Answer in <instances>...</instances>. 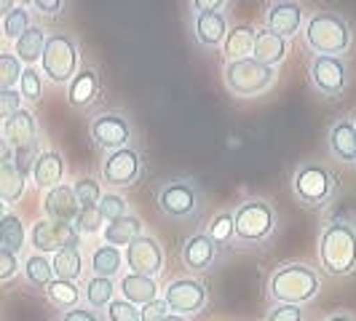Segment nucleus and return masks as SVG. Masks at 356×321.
Instances as JSON below:
<instances>
[{"label":"nucleus","mask_w":356,"mask_h":321,"mask_svg":"<svg viewBox=\"0 0 356 321\" xmlns=\"http://www.w3.org/2000/svg\"><path fill=\"white\" fill-rule=\"evenodd\" d=\"M62 174H65V163H62V156L56 150H46L40 153L33 166V179H35L38 188H56L62 182Z\"/></svg>","instance_id":"20"},{"label":"nucleus","mask_w":356,"mask_h":321,"mask_svg":"<svg viewBox=\"0 0 356 321\" xmlns=\"http://www.w3.org/2000/svg\"><path fill=\"white\" fill-rule=\"evenodd\" d=\"M46 295H49V300H51L56 308H78V297H81V292H78V286L72 284V281H62V279H54L51 284L46 286Z\"/></svg>","instance_id":"32"},{"label":"nucleus","mask_w":356,"mask_h":321,"mask_svg":"<svg viewBox=\"0 0 356 321\" xmlns=\"http://www.w3.org/2000/svg\"><path fill=\"white\" fill-rule=\"evenodd\" d=\"M91 268L97 276L102 279H110L113 273L121 270V252L115 247H99V249L91 254Z\"/></svg>","instance_id":"33"},{"label":"nucleus","mask_w":356,"mask_h":321,"mask_svg":"<svg viewBox=\"0 0 356 321\" xmlns=\"http://www.w3.org/2000/svg\"><path fill=\"white\" fill-rule=\"evenodd\" d=\"M182 260L188 268L204 270L214 260V241L209 236H193L182 249Z\"/></svg>","instance_id":"24"},{"label":"nucleus","mask_w":356,"mask_h":321,"mask_svg":"<svg viewBox=\"0 0 356 321\" xmlns=\"http://www.w3.org/2000/svg\"><path fill=\"white\" fill-rule=\"evenodd\" d=\"M19 270V260L14 252L3 249L0 247V281H8L14 273Z\"/></svg>","instance_id":"46"},{"label":"nucleus","mask_w":356,"mask_h":321,"mask_svg":"<svg viewBox=\"0 0 356 321\" xmlns=\"http://www.w3.org/2000/svg\"><path fill=\"white\" fill-rule=\"evenodd\" d=\"M40 67L54 83H67L70 78H75V70H78V46H75V40L62 35V33L46 38Z\"/></svg>","instance_id":"4"},{"label":"nucleus","mask_w":356,"mask_h":321,"mask_svg":"<svg viewBox=\"0 0 356 321\" xmlns=\"http://www.w3.org/2000/svg\"><path fill=\"white\" fill-rule=\"evenodd\" d=\"M268 321H303V311L298 308V305H276V308H270V313H268Z\"/></svg>","instance_id":"45"},{"label":"nucleus","mask_w":356,"mask_h":321,"mask_svg":"<svg viewBox=\"0 0 356 321\" xmlns=\"http://www.w3.org/2000/svg\"><path fill=\"white\" fill-rule=\"evenodd\" d=\"M78 238L81 233L75 231V225L70 222H51V220H40L33 225V233H30V241L38 249V254H49V252H62L70 249V247H78Z\"/></svg>","instance_id":"7"},{"label":"nucleus","mask_w":356,"mask_h":321,"mask_svg":"<svg viewBox=\"0 0 356 321\" xmlns=\"http://www.w3.org/2000/svg\"><path fill=\"white\" fill-rule=\"evenodd\" d=\"M233 233H236V228H233L231 214H220V217H214L212 228H209V238H212L214 244H225Z\"/></svg>","instance_id":"43"},{"label":"nucleus","mask_w":356,"mask_h":321,"mask_svg":"<svg viewBox=\"0 0 356 321\" xmlns=\"http://www.w3.org/2000/svg\"><path fill=\"white\" fill-rule=\"evenodd\" d=\"M140 236H143V222L137 217H131V214H126L121 220L110 222L105 228V241L107 244H115V247H129Z\"/></svg>","instance_id":"23"},{"label":"nucleus","mask_w":356,"mask_h":321,"mask_svg":"<svg viewBox=\"0 0 356 321\" xmlns=\"http://www.w3.org/2000/svg\"><path fill=\"white\" fill-rule=\"evenodd\" d=\"M72 193L78 198V204H81V209H91V206H97L99 204V182H94V179H81L75 188H72Z\"/></svg>","instance_id":"38"},{"label":"nucleus","mask_w":356,"mask_h":321,"mask_svg":"<svg viewBox=\"0 0 356 321\" xmlns=\"http://www.w3.org/2000/svg\"><path fill=\"white\" fill-rule=\"evenodd\" d=\"M196 35L204 46H217L225 40V17L217 11H204L196 19Z\"/></svg>","instance_id":"25"},{"label":"nucleus","mask_w":356,"mask_h":321,"mask_svg":"<svg viewBox=\"0 0 356 321\" xmlns=\"http://www.w3.org/2000/svg\"><path fill=\"white\" fill-rule=\"evenodd\" d=\"M330 190H332V179L319 163H308L295 177V193L303 198L305 204H321L330 196Z\"/></svg>","instance_id":"10"},{"label":"nucleus","mask_w":356,"mask_h":321,"mask_svg":"<svg viewBox=\"0 0 356 321\" xmlns=\"http://www.w3.org/2000/svg\"><path fill=\"white\" fill-rule=\"evenodd\" d=\"M225 83L233 94L238 97H254L266 91L273 83V67H266L254 59H241V62H228L225 67Z\"/></svg>","instance_id":"5"},{"label":"nucleus","mask_w":356,"mask_h":321,"mask_svg":"<svg viewBox=\"0 0 356 321\" xmlns=\"http://www.w3.org/2000/svg\"><path fill=\"white\" fill-rule=\"evenodd\" d=\"M254 35H257L254 27H247V24L233 27L231 33H228V38L222 40V54H225V59H231V62L250 59L252 49H254Z\"/></svg>","instance_id":"21"},{"label":"nucleus","mask_w":356,"mask_h":321,"mask_svg":"<svg viewBox=\"0 0 356 321\" xmlns=\"http://www.w3.org/2000/svg\"><path fill=\"white\" fill-rule=\"evenodd\" d=\"M166 311H169L166 300H153V303L143 305V311H140V321H161L163 316H166Z\"/></svg>","instance_id":"47"},{"label":"nucleus","mask_w":356,"mask_h":321,"mask_svg":"<svg viewBox=\"0 0 356 321\" xmlns=\"http://www.w3.org/2000/svg\"><path fill=\"white\" fill-rule=\"evenodd\" d=\"M126 263L131 268V273H137V276H153L163 265V249L159 247L156 238L140 236L137 241H131L126 247Z\"/></svg>","instance_id":"9"},{"label":"nucleus","mask_w":356,"mask_h":321,"mask_svg":"<svg viewBox=\"0 0 356 321\" xmlns=\"http://www.w3.org/2000/svg\"><path fill=\"white\" fill-rule=\"evenodd\" d=\"M121 295L131 305H147L153 303V300H159V284L150 276L129 273V276L121 279Z\"/></svg>","instance_id":"18"},{"label":"nucleus","mask_w":356,"mask_h":321,"mask_svg":"<svg viewBox=\"0 0 356 321\" xmlns=\"http://www.w3.org/2000/svg\"><path fill=\"white\" fill-rule=\"evenodd\" d=\"M330 147L340 160L346 163L356 160V129L348 118H343L330 129Z\"/></svg>","instance_id":"22"},{"label":"nucleus","mask_w":356,"mask_h":321,"mask_svg":"<svg viewBox=\"0 0 356 321\" xmlns=\"http://www.w3.org/2000/svg\"><path fill=\"white\" fill-rule=\"evenodd\" d=\"M113 292L115 286L110 279H102V276H94L86 286V300H89L91 308H105V305L113 303Z\"/></svg>","instance_id":"35"},{"label":"nucleus","mask_w":356,"mask_h":321,"mask_svg":"<svg viewBox=\"0 0 356 321\" xmlns=\"http://www.w3.org/2000/svg\"><path fill=\"white\" fill-rule=\"evenodd\" d=\"M17 59L19 62H27V65H35L43 56V49H46V33L40 27H30L24 35L17 40Z\"/></svg>","instance_id":"26"},{"label":"nucleus","mask_w":356,"mask_h":321,"mask_svg":"<svg viewBox=\"0 0 356 321\" xmlns=\"http://www.w3.org/2000/svg\"><path fill=\"white\" fill-rule=\"evenodd\" d=\"M105 220H102V214L97 206H91V209H81L78 217H75V231L78 233H99V225H102Z\"/></svg>","instance_id":"41"},{"label":"nucleus","mask_w":356,"mask_h":321,"mask_svg":"<svg viewBox=\"0 0 356 321\" xmlns=\"http://www.w3.org/2000/svg\"><path fill=\"white\" fill-rule=\"evenodd\" d=\"M30 27H33V24H30V11H27L24 6H14V8L3 17V35L11 38V40H19Z\"/></svg>","instance_id":"34"},{"label":"nucleus","mask_w":356,"mask_h":321,"mask_svg":"<svg viewBox=\"0 0 356 321\" xmlns=\"http://www.w3.org/2000/svg\"><path fill=\"white\" fill-rule=\"evenodd\" d=\"M11 160H14V150H11V145L0 137V169H3L6 163H11Z\"/></svg>","instance_id":"50"},{"label":"nucleus","mask_w":356,"mask_h":321,"mask_svg":"<svg viewBox=\"0 0 356 321\" xmlns=\"http://www.w3.org/2000/svg\"><path fill=\"white\" fill-rule=\"evenodd\" d=\"M327 321H354L351 316H346V313H340V316H332V319H327Z\"/></svg>","instance_id":"53"},{"label":"nucleus","mask_w":356,"mask_h":321,"mask_svg":"<svg viewBox=\"0 0 356 321\" xmlns=\"http://www.w3.org/2000/svg\"><path fill=\"white\" fill-rule=\"evenodd\" d=\"M19 94H22V99H30V102H38V99H40L43 83H40V72H38L35 67L22 70V78H19Z\"/></svg>","instance_id":"37"},{"label":"nucleus","mask_w":356,"mask_h":321,"mask_svg":"<svg viewBox=\"0 0 356 321\" xmlns=\"http://www.w3.org/2000/svg\"><path fill=\"white\" fill-rule=\"evenodd\" d=\"M35 8L43 11V14H56L62 8V3L59 0H35Z\"/></svg>","instance_id":"49"},{"label":"nucleus","mask_w":356,"mask_h":321,"mask_svg":"<svg viewBox=\"0 0 356 321\" xmlns=\"http://www.w3.org/2000/svg\"><path fill=\"white\" fill-rule=\"evenodd\" d=\"M159 206L172 217H185L196 209V190L188 182L175 179L163 185V190L159 193Z\"/></svg>","instance_id":"12"},{"label":"nucleus","mask_w":356,"mask_h":321,"mask_svg":"<svg viewBox=\"0 0 356 321\" xmlns=\"http://www.w3.org/2000/svg\"><path fill=\"white\" fill-rule=\"evenodd\" d=\"M321 265L332 276H346L356 268V231L346 222H332L321 233Z\"/></svg>","instance_id":"1"},{"label":"nucleus","mask_w":356,"mask_h":321,"mask_svg":"<svg viewBox=\"0 0 356 321\" xmlns=\"http://www.w3.org/2000/svg\"><path fill=\"white\" fill-rule=\"evenodd\" d=\"M163 300L172 311H177V316L196 313L198 308L207 303V289L196 279H177V281L166 286Z\"/></svg>","instance_id":"8"},{"label":"nucleus","mask_w":356,"mask_h":321,"mask_svg":"<svg viewBox=\"0 0 356 321\" xmlns=\"http://www.w3.org/2000/svg\"><path fill=\"white\" fill-rule=\"evenodd\" d=\"M107 319L110 321H140V311L137 305H131L129 300H113L107 305Z\"/></svg>","instance_id":"42"},{"label":"nucleus","mask_w":356,"mask_h":321,"mask_svg":"<svg viewBox=\"0 0 356 321\" xmlns=\"http://www.w3.org/2000/svg\"><path fill=\"white\" fill-rule=\"evenodd\" d=\"M273 225H276V217H273V209L268 206L266 201H247L233 214L236 236L241 241H250V244L268 238Z\"/></svg>","instance_id":"6"},{"label":"nucleus","mask_w":356,"mask_h":321,"mask_svg":"<svg viewBox=\"0 0 356 321\" xmlns=\"http://www.w3.org/2000/svg\"><path fill=\"white\" fill-rule=\"evenodd\" d=\"M22 78V62L17 54H0V91L14 89Z\"/></svg>","instance_id":"36"},{"label":"nucleus","mask_w":356,"mask_h":321,"mask_svg":"<svg viewBox=\"0 0 356 321\" xmlns=\"http://www.w3.org/2000/svg\"><path fill=\"white\" fill-rule=\"evenodd\" d=\"M129 134L131 129L126 124V118L121 115H99L94 124H91V137L94 142L102 145V147H110V150H121L126 142H129Z\"/></svg>","instance_id":"14"},{"label":"nucleus","mask_w":356,"mask_h":321,"mask_svg":"<svg viewBox=\"0 0 356 321\" xmlns=\"http://www.w3.org/2000/svg\"><path fill=\"white\" fill-rule=\"evenodd\" d=\"M51 268L56 273V279L62 281H75L83 270V257H81V249L78 247H70V249H62L54 254Z\"/></svg>","instance_id":"27"},{"label":"nucleus","mask_w":356,"mask_h":321,"mask_svg":"<svg viewBox=\"0 0 356 321\" xmlns=\"http://www.w3.org/2000/svg\"><path fill=\"white\" fill-rule=\"evenodd\" d=\"M196 8H201V14H204V11H214V8H222V3H220V0H209V3H207V0H196Z\"/></svg>","instance_id":"51"},{"label":"nucleus","mask_w":356,"mask_h":321,"mask_svg":"<svg viewBox=\"0 0 356 321\" xmlns=\"http://www.w3.org/2000/svg\"><path fill=\"white\" fill-rule=\"evenodd\" d=\"M319 292V276L305 265H284L270 276V295L284 305L308 303Z\"/></svg>","instance_id":"2"},{"label":"nucleus","mask_w":356,"mask_h":321,"mask_svg":"<svg viewBox=\"0 0 356 321\" xmlns=\"http://www.w3.org/2000/svg\"><path fill=\"white\" fill-rule=\"evenodd\" d=\"M24 238H27V233H24L22 220H19L17 214L6 212V217L0 220V247L17 254V252L24 247Z\"/></svg>","instance_id":"29"},{"label":"nucleus","mask_w":356,"mask_h":321,"mask_svg":"<svg viewBox=\"0 0 356 321\" xmlns=\"http://www.w3.org/2000/svg\"><path fill=\"white\" fill-rule=\"evenodd\" d=\"M102 174L110 185H131L137 174H140V156L129 147H121V150H113L105 160V169Z\"/></svg>","instance_id":"11"},{"label":"nucleus","mask_w":356,"mask_h":321,"mask_svg":"<svg viewBox=\"0 0 356 321\" xmlns=\"http://www.w3.org/2000/svg\"><path fill=\"white\" fill-rule=\"evenodd\" d=\"M24 276L33 286H49L54 281L51 260L46 254H30L24 260Z\"/></svg>","instance_id":"31"},{"label":"nucleus","mask_w":356,"mask_h":321,"mask_svg":"<svg viewBox=\"0 0 356 321\" xmlns=\"http://www.w3.org/2000/svg\"><path fill=\"white\" fill-rule=\"evenodd\" d=\"M22 110V94L17 89H8V91H0V121L6 124L14 113Z\"/></svg>","instance_id":"44"},{"label":"nucleus","mask_w":356,"mask_h":321,"mask_svg":"<svg viewBox=\"0 0 356 321\" xmlns=\"http://www.w3.org/2000/svg\"><path fill=\"white\" fill-rule=\"evenodd\" d=\"M99 214H102V220L107 222H115V220H121L126 217V201L121 196H113V193H107V196L99 198Z\"/></svg>","instance_id":"39"},{"label":"nucleus","mask_w":356,"mask_h":321,"mask_svg":"<svg viewBox=\"0 0 356 321\" xmlns=\"http://www.w3.org/2000/svg\"><path fill=\"white\" fill-rule=\"evenodd\" d=\"M3 217H6V204L0 201V220H3Z\"/></svg>","instance_id":"54"},{"label":"nucleus","mask_w":356,"mask_h":321,"mask_svg":"<svg viewBox=\"0 0 356 321\" xmlns=\"http://www.w3.org/2000/svg\"><path fill=\"white\" fill-rule=\"evenodd\" d=\"M38 160V145H30V147H19L14 150V166H17V172L22 177L27 179V174H33V166H35Z\"/></svg>","instance_id":"40"},{"label":"nucleus","mask_w":356,"mask_h":321,"mask_svg":"<svg viewBox=\"0 0 356 321\" xmlns=\"http://www.w3.org/2000/svg\"><path fill=\"white\" fill-rule=\"evenodd\" d=\"M354 129H356V126H354Z\"/></svg>","instance_id":"55"},{"label":"nucleus","mask_w":356,"mask_h":321,"mask_svg":"<svg viewBox=\"0 0 356 321\" xmlns=\"http://www.w3.org/2000/svg\"><path fill=\"white\" fill-rule=\"evenodd\" d=\"M97 89H99V81H97V72H91V70H83V72H78L75 78H72V83H70V102L72 105H78V107H86L97 97Z\"/></svg>","instance_id":"28"},{"label":"nucleus","mask_w":356,"mask_h":321,"mask_svg":"<svg viewBox=\"0 0 356 321\" xmlns=\"http://www.w3.org/2000/svg\"><path fill=\"white\" fill-rule=\"evenodd\" d=\"M161 321H188V319H185V316H177V313H166Z\"/></svg>","instance_id":"52"},{"label":"nucleus","mask_w":356,"mask_h":321,"mask_svg":"<svg viewBox=\"0 0 356 321\" xmlns=\"http://www.w3.org/2000/svg\"><path fill=\"white\" fill-rule=\"evenodd\" d=\"M24 196V177L17 172L14 163H6L0 169V201L3 204H14Z\"/></svg>","instance_id":"30"},{"label":"nucleus","mask_w":356,"mask_h":321,"mask_svg":"<svg viewBox=\"0 0 356 321\" xmlns=\"http://www.w3.org/2000/svg\"><path fill=\"white\" fill-rule=\"evenodd\" d=\"M268 30L273 35L286 38V35H295L300 30V22H303V8L295 6V3H276L268 8Z\"/></svg>","instance_id":"17"},{"label":"nucleus","mask_w":356,"mask_h":321,"mask_svg":"<svg viewBox=\"0 0 356 321\" xmlns=\"http://www.w3.org/2000/svg\"><path fill=\"white\" fill-rule=\"evenodd\" d=\"M62 321H97V316H94L91 311H83V308H70V311L62 316Z\"/></svg>","instance_id":"48"},{"label":"nucleus","mask_w":356,"mask_h":321,"mask_svg":"<svg viewBox=\"0 0 356 321\" xmlns=\"http://www.w3.org/2000/svg\"><path fill=\"white\" fill-rule=\"evenodd\" d=\"M286 56V43L284 38L273 35L270 30H260L254 35V49H252V59L266 65V67H273L276 62H282Z\"/></svg>","instance_id":"19"},{"label":"nucleus","mask_w":356,"mask_h":321,"mask_svg":"<svg viewBox=\"0 0 356 321\" xmlns=\"http://www.w3.org/2000/svg\"><path fill=\"white\" fill-rule=\"evenodd\" d=\"M38 126H35V115L30 110H19L14 113L6 124H3V140L11 145V150H19V147H30V145H38L35 140Z\"/></svg>","instance_id":"15"},{"label":"nucleus","mask_w":356,"mask_h":321,"mask_svg":"<svg viewBox=\"0 0 356 321\" xmlns=\"http://www.w3.org/2000/svg\"><path fill=\"white\" fill-rule=\"evenodd\" d=\"M305 40L319 56H332V54H340L348 49L351 33H348V24L338 14L321 11V14H314L311 22H308Z\"/></svg>","instance_id":"3"},{"label":"nucleus","mask_w":356,"mask_h":321,"mask_svg":"<svg viewBox=\"0 0 356 321\" xmlns=\"http://www.w3.org/2000/svg\"><path fill=\"white\" fill-rule=\"evenodd\" d=\"M311 75H314V83L324 94L335 97V94L346 89V65L338 56H316L314 67H311Z\"/></svg>","instance_id":"13"},{"label":"nucleus","mask_w":356,"mask_h":321,"mask_svg":"<svg viewBox=\"0 0 356 321\" xmlns=\"http://www.w3.org/2000/svg\"><path fill=\"white\" fill-rule=\"evenodd\" d=\"M43 212L49 214L51 222H72L78 217V198L67 185H56L43 198Z\"/></svg>","instance_id":"16"}]
</instances>
